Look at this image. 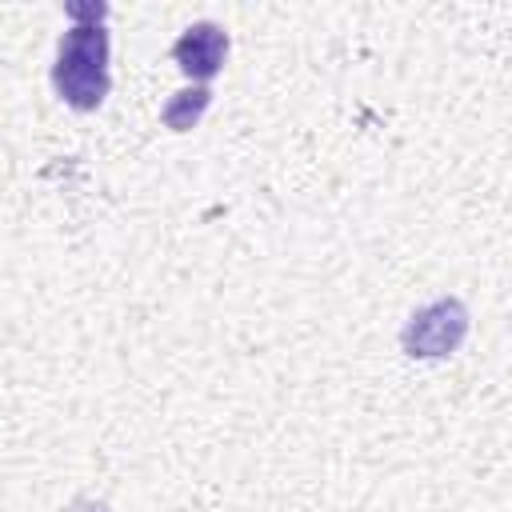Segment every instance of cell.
<instances>
[{
	"instance_id": "6da1fadb",
	"label": "cell",
	"mask_w": 512,
	"mask_h": 512,
	"mask_svg": "<svg viewBox=\"0 0 512 512\" xmlns=\"http://www.w3.org/2000/svg\"><path fill=\"white\" fill-rule=\"evenodd\" d=\"M56 96L76 112H96L112 88L108 80V28L104 24H72L56 44L52 64Z\"/></svg>"
},
{
	"instance_id": "7a4b0ae2",
	"label": "cell",
	"mask_w": 512,
	"mask_h": 512,
	"mask_svg": "<svg viewBox=\"0 0 512 512\" xmlns=\"http://www.w3.org/2000/svg\"><path fill=\"white\" fill-rule=\"evenodd\" d=\"M468 336V308L456 296H440L408 316L400 328V348L412 360H444Z\"/></svg>"
},
{
	"instance_id": "3957f363",
	"label": "cell",
	"mask_w": 512,
	"mask_h": 512,
	"mask_svg": "<svg viewBox=\"0 0 512 512\" xmlns=\"http://www.w3.org/2000/svg\"><path fill=\"white\" fill-rule=\"evenodd\" d=\"M228 56V32L212 20H196L192 28L180 32V40L172 44V60L180 64L184 76H192L196 84H208Z\"/></svg>"
},
{
	"instance_id": "277c9868",
	"label": "cell",
	"mask_w": 512,
	"mask_h": 512,
	"mask_svg": "<svg viewBox=\"0 0 512 512\" xmlns=\"http://www.w3.org/2000/svg\"><path fill=\"white\" fill-rule=\"evenodd\" d=\"M212 104V92L208 84H192V88H180L168 96V104L160 108V120L172 128V132H192L200 124V116L208 112Z\"/></svg>"
}]
</instances>
